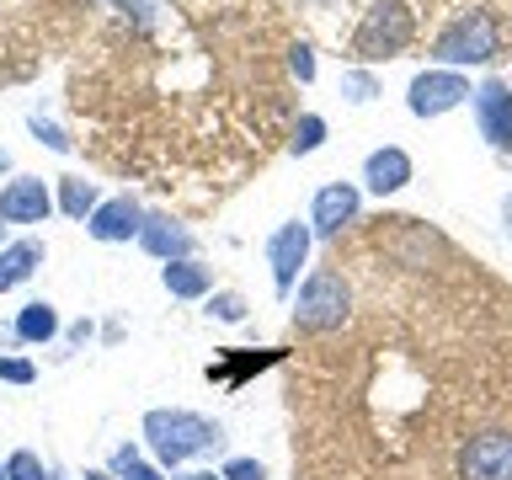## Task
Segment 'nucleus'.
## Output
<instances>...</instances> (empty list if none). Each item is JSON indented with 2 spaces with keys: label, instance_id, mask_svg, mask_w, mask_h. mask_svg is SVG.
I'll return each instance as SVG.
<instances>
[{
  "label": "nucleus",
  "instance_id": "obj_1",
  "mask_svg": "<svg viewBox=\"0 0 512 480\" xmlns=\"http://www.w3.org/2000/svg\"><path fill=\"white\" fill-rule=\"evenodd\" d=\"M144 448L155 454L160 470H182L187 459L198 454H214V448L224 443V427L208 422V416L198 411H182V406H155L144 411Z\"/></svg>",
  "mask_w": 512,
  "mask_h": 480
},
{
  "label": "nucleus",
  "instance_id": "obj_2",
  "mask_svg": "<svg viewBox=\"0 0 512 480\" xmlns=\"http://www.w3.org/2000/svg\"><path fill=\"white\" fill-rule=\"evenodd\" d=\"M352 320V283L342 267H315L310 278L299 283L294 299V331L304 336H331Z\"/></svg>",
  "mask_w": 512,
  "mask_h": 480
},
{
  "label": "nucleus",
  "instance_id": "obj_3",
  "mask_svg": "<svg viewBox=\"0 0 512 480\" xmlns=\"http://www.w3.org/2000/svg\"><path fill=\"white\" fill-rule=\"evenodd\" d=\"M502 54V27H496L491 11H470L459 22H448L432 43V59L438 70H459V64H491Z\"/></svg>",
  "mask_w": 512,
  "mask_h": 480
},
{
  "label": "nucleus",
  "instance_id": "obj_4",
  "mask_svg": "<svg viewBox=\"0 0 512 480\" xmlns=\"http://www.w3.org/2000/svg\"><path fill=\"white\" fill-rule=\"evenodd\" d=\"M411 32H416V16H411L406 0H374V11H363L358 32H352V54L368 59V64L390 59L411 43Z\"/></svg>",
  "mask_w": 512,
  "mask_h": 480
},
{
  "label": "nucleus",
  "instance_id": "obj_5",
  "mask_svg": "<svg viewBox=\"0 0 512 480\" xmlns=\"http://www.w3.org/2000/svg\"><path fill=\"white\" fill-rule=\"evenodd\" d=\"M454 480H512V427H480L459 443Z\"/></svg>",
  "mask_w": 512,
  "mask_h": 480
},
{
  "label": "nucleus",
  "instance_id": "obj_6",
  "mask_svg": "<svg viewBox=\"0 0 512 480\" xmlns=\"http://www.w3.org/2000/svg\"><path fill=\"white\" fill-rule=\"evenodd\" d=\"M310 224H299V219H288V224H278L272 230V240H267V267H272V288L288 299L294 294V283H299V267L310 262Z\"/></svg>",
  "mask_w": 512,
  "mask_h": 480
},
{
  "label": "nucleus",
  "instance_id": "obj_7",
  "mask_svg": "<svg viewBox=\"0 0 512 480\" xmlns=\"http://www.w3.org/2000/svg\"><path fill=\"white\" fill-rule=\"evenodd\" d=\"M464 96H475V91L459 70H422L406 91V107H411V118H443V112H454Z\"/></svg>",
  "mask_w": 512,
  "mask_h": 480
},
{
  "label": "nucleus",
  "instance_id": "obj_8",
  "mask_svg": "<svg viewBox=\"0 0 512 480\" xmlns=\"http://www.w3.org/2000/svg\"><path fill=\"white\" fill-rule=\"evenodd\" d=\"M139 224H144V208L134 192H118V198H102L86 219V235L102 240V246H123V240H139Z\"/></svg>",
  "mask_w": 512,
  "mask_h": 480
},
{
  "label": "nucleus",
  "instance_id": "obj_9",
  "mask_svg": "<svg viewBox=\"0 0 512 480\" xmlns=\"http://www.w3.org/2000/svg\"><path fill=\"white\" fill-rule=\"evenodd\" d=\"M358 208H363V198H358L352 182H326L315 192V203H310V235L336 240L347 224H358Z\"/></svg>",
  "mask_w": 512,
  "mask_h": 480
},
{
  "label": "nucleus",
  "instance_id": "obj_10",
  "mask_svg": "<svg viewBox=\"0 0 512 480\" xmlns=\"http://www.w3.org/2000/svg\"><path fill=\"white\" fill-rule=\"evenodd\" d=\"M54 214V192L43 176H16L0 187V224H43Z\"/></svg>",
  "mask_w": 512,
  "mask_h": 480
},
{
  "label": "nucleus",
  "instance_id": "obj_11",
  "mask_svg": "<svg viewBox=\"0 0 512 480\" xmlns=\"http://www.w3.org/2000/svg\"><path fill=\"white\" fill-rule=\"evenodd\" d=\"M475 123L496 150H512V86L507 80H480L475 86Z\"/></svg>",
  "mask_w": 512,
  "mask_h": 480
},
{
  "label": "nucleus",
  "instance_id": "obj_12",
  "mask_svg": "<svg viewBox=\"0 0 512 480\" xmlns=\"http://www.w3.org/2000/svg\"><path fill=\"white\" fill-rule=\"evenodd\" d=\"M139 246L155 256V262H187L192 256V230L187 224H176L171 214H144V224H139Z\"/></svg>",
  "mask_w": 512,
  "mask_h": 480
},
{
  "label": "nucleus",
  "instance_id": "obj_13",
  "mask_svg": "<svg viewBox=\"0 0 512 480\" xmlns=\"http://www.w3.org/2000/svg\"><path fill=\"white\" fill-rule=\"evenodd\" d=\"M411 182V155L400 150V144H384V150H374L363 160V187L379 192V198H390V192H400Z\"/></svg>",
  "mask_w": 512,
  "mask_h": 480
},
{
  "label": "nucleus",
  "instance_id": "obj_14",
  "mask_svg": "<svg viewBox=\"0 0 512 480\" xmlns=\"http://www.w3.org/2000/svg\"><path fill=\"white\" fill-rule=\"evenodd\" d=\"M160 288H166L171 299H208V288H214V272L198 267L187 256V262H160Z\"/></svg>",
  "mask_w": 512,
  "mask_h": 480
},
{
  "label": "nucleus",
  "instance_id": "obj_15",
  "mask_svg": "<svg viewBox=\"0 0 512 480\" xmlns=\"http://www.w3.org/2000/svg\"><path fill=\"white\" fill-rule=\"evenodd\" d=\"M38 267H43V246H38V240H11V246H0V294L22 288Z\"/></svg>",
  "mask_w": 512,
  "mask_h": 480
},
{
  "label": "nucleus",
  "instance_id": "obj_16",
  "mask_svg": "<svg viewBox=\"0 0 512 480\" xmlns=\"http://www.w3.org/2000/svg\"><path fill=\"white\" fill-rule=\"evenodd\" d=\"M16 342H27V347H43V342H54L59 336V310L48 299H32V304H22L16 310Z\"/></svg>",
  "mask_w": 512,
  "mask_h": 480
},
{
  "label": "nucleus",
  "instance_id": "obj_17",
  "mask_svg": "<svg viewBox=\"0 0 512 480\" xmlns=\"http://www.w3.org/2000/svg\"><path fill=\"white\" fill-rule=\"evenodd\" d=\"M96 203H102V192H96V182H86V176H59V198H54V208H64L70 219L86 224Z\"/></svg>",
  "mask_w": 512,
  "mask_h": 480
},
{
  "label": "nucleus",
  "instance_id": "obj_18",
  "mask_svg": "<svg viewBox=\"0 0 512 480\" xmlns=\"http://www.w3.org/2000/svg\"><path fill=\"white\" fill-rule=\"evenodd\" d=\"M112 475H118V480H166V470H160V464L139 459L134 443H123L118 454H112Z\"/></svg>",
  "mask_w": 512,
  "mask_h": 480
},
{
  "label": "nucleus",
  "instance_id": "obj_19",
  "mask_svg": "<svg viewBox=\"0 0 512 480\" xmlns=\"http://www.w3.org/2000/svg\"><path fill=\"white\" fill-rule=\"evenodd\" d=\"M320 144H326V118H320V112H299L294 139H288V150H294V155H315Z\"/></svg>",
  "mask_w": 512,
  "mask_h": 480
},
{
  "label": "nucleus",
  "instance_id": "obj_20",
  "mask_svg": "<svg viewBox=\"0 0 512 480\" xmlns=\"http://www.w3.org/2000/svg\"><path fill=\"white\" fill-rule=\"evenodd\" d=\"M342 96L347 102H374L379 96V75H368V70H342Z\"/></svg>",
  "mask_w": 512,
  "mask_h": 480
},
{
  "label": "nucleus",
  "instance_id": "obj_21",
  "mask_svg": "<svg viewBox=\"0 0 512 480\" xmlns=\"http://www.w3.org/2000/svg\"><path fill=\"white\" fill-rule=\"evenodd\" d=\"M246 310H251V304L240 299V294H230V288H219V294L208 299V315L224 320V326H240V320H246Z\"/></svg>",
  "mask_w": 512,
  "mask_h": 480
},
{
  "label": "nucleus",
  "instance_id": "obj_22",
  "mask_svg": "<svg viewBox=\"0 0 512 480\" xmlns=\"http://www.w3.org/2000/svg\"><path fill=\"white\" fill-rule=\"evenodd\" d=\"M6 480H48L43 459L32 454V448H16V454L6 459Z\"/></svg>",
  "mask_w": 512,
  "mask_h": 480
},
{
  "label": "nucleus",
  "instance_id": "obj_23",
  "mask_svg": "<svg viewBox=\"0 0 512 480\" xmlns=\"http://www.w3.org/2000/svg\"><path fill=\"white\" fill-rule=\"evenodd\" d=\"M32 134H38V144H48V150H59V155H70V144H75V139H64V128L48 123V118H32Z\"/></svg>",
  "mask_w": 512,
  "mask_h": 480
},
{
  "label": "nucleus",
  "instance_id": "obj_24",
  "mask_svg": "<svg viewBox=\"0 0 512 480\" xmlns=\"http://www.w3.org/2000/svg\"><path fill=\"white\" fill-rule=\"evenodd\" d=\"M288 70H294L304 86H310V80H315V48H310V43H294V48H288Z\"/></svg>",
  "mask_w": 512,
  "mask_h": 480
},
{
  "label": "nucleus",
  "instance_id": "obj_25",
  "mask_svg": "<svg viewBox=\"0 0 512 480\" xmlns=\"http://www.w3.org/2000/svg\"><path fill=\"white\" fill-rule=\"evenodd\" d=\"M0 379H6V384H32V379H38V368H32L27 358H6V352H0Z\"/></svg>",
  "mask_w": 512,
  "mask_h": 480
},
{
  "label": "nucleus",
  "instance_id": "obj_26",
  "mask_svg": "<svg viewBox=\"0 0 512 480\" xmlns=\"http://www.w3.org/2000/svg\"><path fill=\"white\" fill-rule=\"evenodd\" d=\"M219 475H224V480H267V470H262L256 459H230Z\"/></svg>",
  "mask_w": 512,
  "mask_h": 480
},
{
  "label": "nucleus",
  "instance_id": "obj_27",
  "mask_svg": "<svg viewBox=\"0 0 512 480\" xmlns=\"http://www.w3.org/2000/svg\"><path fill=\"white\" fill-rule=\"evenodd\" d=\"M502 230L512 235V192H507V198H502Z\"/></svg>",
  "mask_w": 512,
  "mask_h": 480
},
{
  "label": "nucleus",
  "instance_id": "obj_28",
  "mask_svg": "<svg viewBox=\"0 0 512 480\" xmlns=\"http://www.w3.org/2000/svg\"><path fill=\"white\" fill-rule=\"evenodd\" d=\"M176 480H224V475H214V470H187V475H176Z\"/></svg>",
  "mask_w": 512,
  "mask_h": 480
},
{
  "label": "nucleus",
  "instance_id": "obj_29",
  "mask_svg": "<svg viewBox=\"0 0 512 480\" xmlns=\"http://www.w3.org/2000/svg\"><path fill=\"white\" fill-rule=\"evenodd\" d=\"M80 480H118V475H112V470H86Z\"/></svg>",
  "mask_w": 512,
  "mask_h": 480
},
{
  "label": "nucleus",
  "instance_id": "obj_30",
  "mask_svg": "<svg viewBox=\"0 0 512 480\" xmlns=\"http://www.w3.org/2000/svg\"><path fill=\"white\" fill-rule=\"evenodd\" d=\"M6 171H11V155H6V150H0V176H6Z\"/></svg>",
  "mask_w": 512,
  "mask_h": 480
},
{
  "label": "nucleus",
  "instance_id": "obj_31",
  "mask_svg": "<svg viewBox=\"0 0 512 480\" xmlns=\"http://www.w3.org/2000/svg\"><path fill=\"white\" fill-rule=\"evenodd\" d=\"M0 246H6V224H0Z\"/></svg>",
  "mask_w": 512,
  "mask_h": 480
},
{
  "label": "nucleus",
  "instance_id": "obj_32",
  "mask_svg": "<svg viewBox=\"0 0 512 480\" xmlns=\"http://www.w3.org/2000/svg\"><path fill=\"white\" fill-rule=\"evenodd\" d=\"M0 480H6V464H0Z\"/></svg>",
  "mask_w": 512,
  "mask_h": 480
},
{
  "label": "nucleus",
  "instance_id": "obj_33",
  "mask_svg": "<svg viewBox=\"0 0 512 480\" xmlns=\"http://www.w3.org/2000/svg\"><path fill=\"white\" fill-rule=\"evenodd\" d=\"M507 86H512V80H507Z\"/></svg>",
  "mask_w": 512,
  "mask_h": 480
}]
</instances>
